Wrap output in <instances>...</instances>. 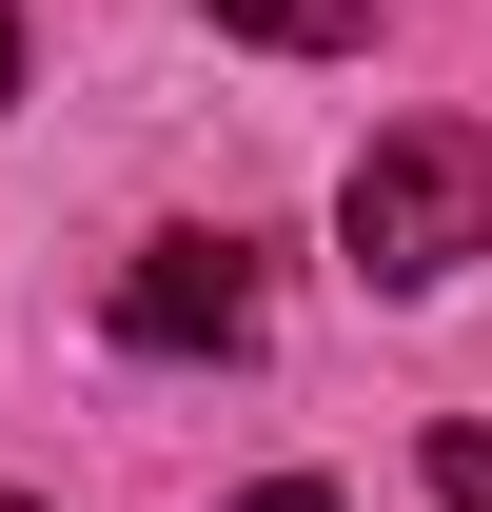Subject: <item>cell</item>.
Here are the masks:
<instances>
[{
  "mask_svg": "<svg viewBox=\"0 0 492 512\" xmlns=\"http://www.w3.org/2000/svg\"><path fill=\"white\" fill-rule=\"evenodd\" d=\"M473 237H492V138L473 119H394L355 158V276H374V296H433Z\"/></svg>",
  "mask_w": 492,
  "mask_h": 512,
  "instance_id": "obj_1",
  "label": "cell"
},
{
  "mask_svg": "<svg viewBox=\"0 0 492 512\" xmlns=\"http://www.w3.org/2000/svg\"><path fill=\"white\" fill-rule=\"evenodd\" d=\"M119 335H138V355H237V335H256V256L237 237H158L119 276Z\"/></svg>",
  "mask_w": 492,
  "mask_h": 512,
  "instance_id": "obj_2",
  "label": "cell"
},
{
  "mask_svg": "<svg viewBox=\"0 0 492 512\" xmlns=\"http://www.w3.org/2000/svg\"><path fill=\"white\" fill-rule=\"evenodd\" d=\"M217 20H237V40H276V60H335L374 0H217Z\"/></svg>",
  "mask_w": 492,
  "mask_h": 512,
  "instance_id": "obj_3",
  "label": "cell"
},
{
  "mask_svg": "<svg viewBox=\"0 0 492 512\" xmlns=\"http://www.w3.org/2000/svg\"><path fill=\"white\" fill-rule=\"evenodd\" d=\"M414 473H433V512H492V434H473V414H453V434H433Z\"/></svg>",
  "mask_w": 492,
  "mask_h": 512,
  "instance_id": "obj_4",
  "label": "cell"
},
{
  "mask_svg": "<svg viewBox=\"0 0 492 512\" xmlns=\"http://www.w3.org/2000/svg\"><path fill=\"white\" fill-rule=\"evenodd\" d=\"M237 512H335V493H315V473H256V493H237Z\"/></svg>",
  "mask_w": 492,
  "mask_h": 512,
  "instance_id": "obj_5",
  "label": "cell"
},
{
  "mask_svg": "<svg viewBox=\"0 0 492 512\" xmlns=\"http://www.w3.org/2000/svg\"><path fill=\"white\" fill-rule=\"evenodd\" d=\"M0 99H20V20H0Z\"/></svg>",
  "mask_w": 492,
  "mask_h": 512,
  "instance_id": "obj_6",
  "label": "cell"
},
{
  "mask_svg": "<svg viewBox=\"0 0 492 512\" xmlns=\"http://www.w3.org/2000/svg\"><path fill=\"white\" fill-rule=\"evenodd\" d=\"M0 512H40V493H0Z\"/></svg>",
  "mask_w": 492,
  "mask_h": 512,
  "instance_id": "obj_7",
  "label": "cell"
}]
</instances>
